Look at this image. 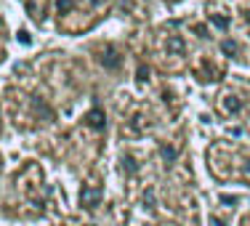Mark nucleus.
I'll return each instance as SVG.
<instances>
[{"mask_svg": "<svg viewBox=\"0 0 250 226\" xmlns=\"http://www.w3.org/2000/svg\"><path fill=\"white\" fill-rule=\"evenodd\" d=\"M160 155H162V160H165V162H173L176 160V157H179V149H176V146H160Z\"/></svg>", "mask_w": 250, "mask_h": 226, "instance_id": "nucleus-7", "label": "nucleus"}, {"mask_svg": "<svg viewBox=\"0 0 250 226\" xmlns=\"http://www.w3.org/2000/svg\"><path fill=\"white\" fill-rule=\"evenodd\" d=\"M101 197H104V191H101V186H83V191H80V205L83 208H88V210H93L96 205L101 202Z\"/></svg>", "mask_w": 250, "mask_h": 226, "instance_id": "nucleus-1", "label": "nucleus"}, {"mask_svg": "<svg viewBox=\"0 0 250 226\" xmlns=\"http://www.w3.org/2000/svg\"><path fill=\"white\" fill-rule=\"evenodd\" d=\"M210 24L218 27V30H229L232 19H229V16H221V14H210Z\"/></svg>", "mask_w": 250, "mask_h": 226, "instance_id": "nucleus-6", "label": "nucleus"}, {"mask_svg": "<svg viewBox=\"0 0 250 226\" xmlns=\"http://www.w3.org/2000/svg\"><path fill=\"white\" fill-rule=\"evenodd\" d=\"M221 51H224L226 56H234V53H240V45H237L234 40H224L221 43Z\"/></svg>", "mask_w": 250, "mask_h": 226, "instance_id": "nucleus-8", "label": "nucleus"}, {"mask_svg": "<svg viewBox=\"0 0 250 226\" xmlns=\"http://www.w3.org/2000/svg\"><path fill=\"white\" fill-rule=\"evenodd\" d=\"M146 77H149V70H146V67H144V64H139V80H141V83H144V80H146Z\"/></svg>", "mask_w": 250, "mask_h": 226, "instance_id": "nucleus-11", "label": "nucleus"}, {"mask_svg": "<svg viewBox=\"0 0 250 226\" xmlns=\"http://www.w3.org/2000/svg\"><path fill=\"white\" fill-rule=\"evenodd\" d=\"M184 37H179V35H173V37H168V45H165V51H168V56H181L184 53Z\"/></svg>", "mask_w": 250, "mask_h": 226, "instance_id": "nucleus-4", "label": "nucleus"}, {"mask_svg": "<svg viewBox=\"0 0 250 226\" xmlns=\"http://www.w3.org/2000/svg\"><path fill=\"white\" fill-rule=\"evenodd\" d=\"M56 8H59V14H70V11L75 8V3H72V0H59Z\"/></svg>", "mask_w": 250, "mask_h": 226, "instance_id": "nucleus-9", "label": "nucleus"}, {"mask_svg": "<svg viewBox=\"0 0 250 226\" xmlns=\"http://www.w3.org/2000/svg\"><path fill=\"white\" fill-rule=\"evenodd\" d=\"M19 40L24 43V45H30L32 43V37H30V32H19Z\"/></svg>", "mask_w": 250, "mask_h": 226, "instance_id": "nucleus-12", "label": "nucleus"}, {"mask_svg": "<svg viewBox=\"0 0 250 226\" xmlns=\"http://www.w3.org/2000/svg\"><path fill=\"white\" fill-rule=\"evenodd\" d=\"M210 224H213V226H226L224 221H221V218H210Z\"/></svg>", "mask_w": 250, "mask_h": 226, "instance_id": "nucleus-14", "label": "nucleus"}, {"mask_svg": "<svg viewBox=\"0 0 250 226\" xmlns=\"http://www.w3.org/2000/svg\"><path fill=\"white\" fill-rule=\"evenodd\" d=\"M245 176H248V178H250V160H248V162H245Z\"/></svg>", "mask_w": 250, "mask_h": 226, "instance_id": "nucleus-15", "label": "nucleus"}, {"mask_svg": "<svg viewBox=\"0 0 250 226\" xmlns=\"http://www.w3.org/2000/svg\"><path fill=\"white\" fill-rule=\"evenodd\" d=\"M101 64H104L107 70H117V67H120V53H117L112 45H107V48L101 51Z\"/></svg>", "mask_w": 250, "mask_h": 226, "instance_id": "nucleus-3", "label": "nucleus"}, {"mask_svg": "<svg viewBox=\"0 0 250 226\" xmlns=\"http://www.w3.org/2000/svg\"><path fill=\"white\" fill-rule=\"evenodd\" d=\"M85 125L88 128H93V131H104V125H107V115H104V109H90L88 115H85Z\"/></svg>", "mask_w": 250, "mask_h": 226, "instance_id": "nucleus-2", "label": "nucleus"}, {"mask_svg": "<svg viewBox=\"0 0 250 226\" xmlns=\"http://www.w3.org/2000/svg\"><path fill=\"white\" fill-rule=\"evenodd\" d=\"M224 109L229 112V115H237V112L242 109V101H240V96H234V93L224 96Z\"/></svg>", "mask_w": 250, "mask_h": 226, "instance_id": "nucleus-5", "label": "nucleus"}, {"mask_svg": "<svg viewBox=\"0 0 250 226\" xmlns=\"http://www.w3.org/2000/svg\"><path fill=\"white\" fill-rule=\"evenodd\" d=\"M123 168H125L128 173H136V171H139V165H136L133 157H123Z\"/></svg>", "mask_w": 250, "mask_h": 226, "instance_id": "nucleus-10", "label": "nucleus"}, {"mask_svg": "<svg viewBox=\"0 0 250 226\" xmlns=\"http://www.w3.org/2000/svg\"><path fill=\"white\" fill-rule=\"evenodd\" d=\"M221 202H226V205H234V202H237V197H229V194H224V197H221Z\"/></svg>", "mask_w": 250, "mask_h": 226, "instance_id": "nucleus-13", "label": "nucleus"}]
</instances>
